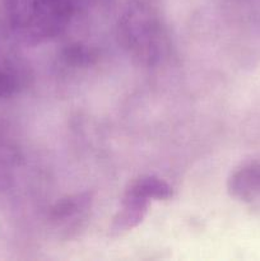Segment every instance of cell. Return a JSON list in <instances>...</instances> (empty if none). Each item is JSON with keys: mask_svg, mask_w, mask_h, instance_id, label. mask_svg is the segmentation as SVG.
Returning <instances> with one entry per match:
<instances>
[{"mask_svg": "<svg viewBox=\"0 0 260 261\" xmlns=\"http://www.w3.org/2000/svg\"><path fill=\"white\" fill-rule=\"evenodd\" d=\"M9 30L24 45H40L58 37L78 10L66 0H5Z\"/></svg>", "mask_w": 260, "mask_h": 261, "instance_id": "obj_1", "label": "cell"}, {"mask_svg": "<svg viewBox=\"0 0 260 261\" xmlns=\"http://www.w3.org/2000/svg\"><path fill=\"white\" fill-rule=\"evenodd\" d=\"M92 194L78 193L56 201L50 209L48 219L59 232L66 237L83 228L92 209Z\"/></svg>", "mask_w": 260, "mask_h": 261, "instance_id": "obj_2", "label": "cell"}, {"mask_svg": "<svg viewBox=\"0 0 260 261\" xmlns=\"http://www.w3.org/2000/svg\"><path fill=\"white\" fill-rule=\"evenodd\" d=\"M122 36L126 45L140 58L150 60L155 58L160 51V25L157 22L144 18L143 15H130L126 22H122Z\"/></svg>", "mask_w": 260, "mask_h": 261, "instance_id": "obj_3", "label": "cell"}, {"mask_svg": "<svg viewBox=\"0 0 260 261\" xmlns=\"http://www.w3.org/2000/svg\"><path fill=\"white\" fill-rule=\"evenodd\" d=\"M227 189L233 199L260 209V161L247 162L235 170Z\"/></svg>", "mask_w": 260, "mask_h": 261, "instance_id": "obj_4", "label": "cell"}, {"mask_svg": "<svg viewBox=\"0 0 260 261\" xmlns=\"http://www.w3.org/2000/svg\"><path fill=\"white\" fill-rule=\"evenodd\" d=\"M27 70L22 60L0 45V101L15 96L25 86Z\"/></svg>", "mask_w": 260, "mask_h": 261, "instance_id": "obj_5", "label": "cell"}, {"mask_svg": "<svg viewBox=\"0 0 260 261\" xmlns=\"http://www.w3.org/2000/svg\"><path fill=\"white\" fill-rule=\"evenodd\" d=\"M149 201L125 193L121 201V208L112 218L110 233L112 236H121L139 226L145 218Z\"/></svg>", "mask_w": 260, "mask_h": 261, "instance_id": "obj_6", "label": "cell"}, {"mask_svg": "<svg viewBox=\"0 0 260 261\" xmlns=\"http://www.w3.org/2000/svg\"><path fill=\"white\" fill-rule=\"evenodd\" d=\"M125 193L144 200H168L172 196V188L155 176H142L133 181Z\"/></svg>", "mask_w": 260, "mask_h": 261, "instance_id": "obj_7", "label": "cell"}, {"mask_svg": "<svg viewBox=\"0 0 260 261\" xmlns=\"http://www.w3.org/2000/svg\"><path fill=\"white\" fill-rule=\"evenodd\" d=\"M96 56H94L93 51L82 45L68 46V48L64 51V60L66 61V64H70L74 66L91 64V61Z\"/></svg>", "mask_w": 260, "mask_h": 261, "instance_id": "obj_8", "label": "cell"}]
</instances>
